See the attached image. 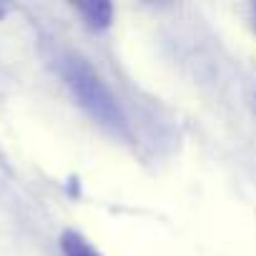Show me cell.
I'll return each mask as SVG.
<instances>
[{"instance_id": "277c9868", "label": "cell", "mask_w": 256, "mask_h": 256, "mask_svg": "<svg viewBox=\"0 0 256 256\" xmlns=\"http://www.w3.org/2000/svg\"><path fill=\"white\" fill-rule=\"evenodd\" d=\"M6 13H8V6H3V3H0V18H3Z\"/></svg>"}, {"instance_id": "7a4b0ae2", "label": "cell", "mask_w": 256, "mask_h": 256, "mask_svg": "<svg viewBox=\"0 0 256 256\" xmlns=\"http://www.w3.org/2000/svg\"><path fill=\"white\" fill-rule=\"evenodd\" d=\"M73 10L83 18V23L90 30H106L113 23V6L103 0H90V3H76Z\"/></svg>"}, {"instance_id": "6da1fadb", "label": "cell", "mask_w": 256, "mask_h": 256, "mask_svg": "<svg viewBox=\"0 0 256 256\" xmlns=\"http://www.w3.org/2000/svg\"><path fill=\"white\" fill-rule=\"evenodd\" d=\"M58 73L63 78V83L68 86V90L73 93V98L78 100V106L98 123L106 131H110L113 136L128 138V120L116 100V96L110 93V88L106 86V80L98 76V70L80 58L78 53H66L58 58Z\"/></svg>"}, {"instance_id": "3957f363", "label": "cell", "mask_w": 256, "mask_h": 256, "mask_svg": "<svg viewBox=\"0 0 256 256\" xmlns=\"http://www.w3.org/2000/svg\"><path fill=\"white\" fill-rule=\"evenodd\" d=\"M60 251L63 256H100V251L78 231L73 228H66L60 234Z\"/></svg>"}, {"instance_id": "8992f818", "label": "cell", "mask_w": 256, "mask_h": 256, "mask_svg": "<svg viewBox=\"0 0 256 256\" xmlns=\"http://www.w3.org/2000/svg\"><path fill=\"white\" fill-rule=\"evenodd\" d=\"M254 20H256V8H254Z\"/></svg>"}, {"instance_id": "5b68a950", "label": "cell", "mask_w": 256, "mask_h": 256, "mask_svg": "<svg viewBox=\"0 0 256 256\" xmlns=\"http://www.w3.org/2000/svg\"><path fill=\"white\" fill-rule=\"evenodd\" d=\"M254 110H256V96H254Z\"/></svg>"}]
</instances>
